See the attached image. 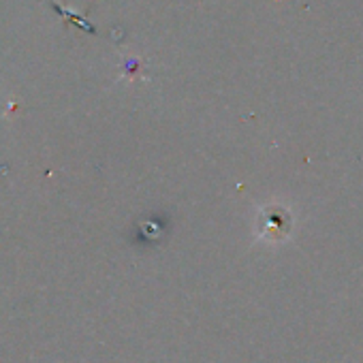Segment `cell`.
<instances>
[{
    "label": "cell",
    "instance_id": "obj_1",
    "mask_svg": "<svg viewBox=\"0 0 363 363\" xmlns=\"http://www.w3.org/2000/svg\"><path fill=\"white\" fill-rule=\"evenodd\" d=\"M259 227H261L259 238H263L267 242H282L289 238V233L293 229V216L284 208H267L261 212Z\"/></svg>",
    "mask_w": 363,
    "mask_h": 363
}]
</instances>
